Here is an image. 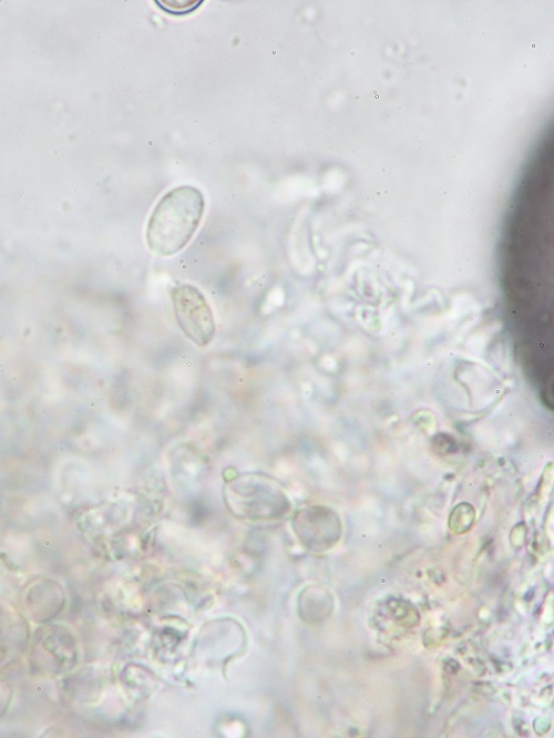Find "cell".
<instances>
[{
  "label": "cell",
  "instance_id": "277c9868",
  "mask_svg": "<svg viewBox=\"0 0 554 738\" xmlns=\"http://www.w3.org/2000/svg\"><path fill=\"white\" fill-rule=\"evenodd\" d=\"M291 527L302 545L312 551L329 549L338 540V519L322 506H306L294 513Z\"/></svg>",
  "mask_w": 554,
  "mask_h": 738
},
{
  "label": "cell",
  "instance_id": "6da1fadb",
  "mask_svg": "<svg viewBox=\"0 0 554 738\" xmlns=\"http://www.w3.org/2000/svg\"><path fill=\"white\" fill-rule=\"evenodd\" d=\"M205 211L202 192L192 185L168 191L155 205L146 226L150 250L162 257L179 253L193 238Z\"/></svg>",
  "mask_w": 554,
  "mask_h": 738
},
{
  "label": "cell",
  "instance_id": "3957f363",
  "mask_svg": "<svg viewBox=\"0 0 554 738\" xmlns=\"http://www.w3.org/2000/svg\"><path fill=\"white\" fill-rule=\"evenodd\" d=\"M171 299L184 335L198 347L207 346L215 335V321L205 296L198 288L184 284L172 288Z\"/></svg>",
  "mask_w": 554,
  "mask_h": 738
},
{
  "label": "cell",
  "instance_id": "7a4b0ae2",
  "mask_svg": "<svg viewBox=\"0 0 554 738\" xmlns=\"http://www.w3.org/2000/svg\"><path fill=\"white\" fill-rule=\"evenodd\" d=\"M223 498L229 512L246 521H276L291 511L290 499L283 484L261 473H243L228 479Z\"/></svg>",
  "mask_w": 554,
  "mask_h": 738
}]
</instances>
